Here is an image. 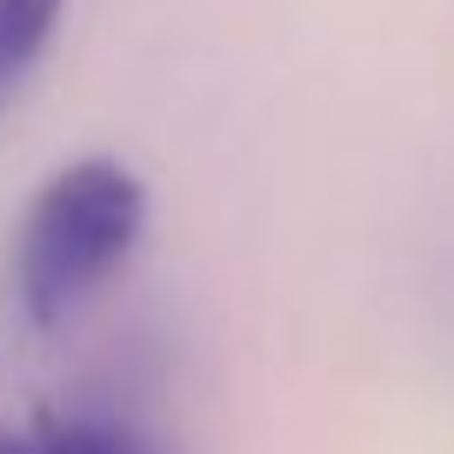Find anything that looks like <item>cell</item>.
Wrapping results in <instances>:
<instances>
[{"label":"cell","mask_w":454,"mask_h":454,"mask_svg":"<svg viewBox=\"0 0 454 454\" xmlns=\"http://www.w3.org/2000/svg\"><path fill=\"white\" fill-rule=\"evenodd\" d=\"M147 234V187L134 168L94 154L60 168L27 200L14 234V301L34 327L81 314L114 274L134 261Z\"/></svg>","instance_id":"cell-1"},{"label":"cell","mask_w":454,"mask_h":454,"mask_svg":"<svg viewBox=\"0 0 454 454\" xmlns=\"http://www.w3.org/2000/svg\"><path fill=\"white\" fill-rule=\"evenodd\" d=\"M0 454H168L141 421L128 414H47L34 427H0Z\"/></svg>","instance_id":"cell-2"},{"label":"cell","mask_w":454,"mask_h":454,"mask_svg":"<svg viewBox=\"0 0 454 454\" xmlns=\"http://www.w3.org/2000/svg\"><path fill=\"white\" fill-rule=\"evenodd\" d=\"M60 20H67V0H0V100H14L20 81L41 67Z\"/></svg>","instance_id":"cell-3"}]
</instances>
